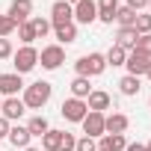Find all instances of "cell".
I'll return each mask as SVG.
<instances>
[{"instance_id":"ba28073f","label":"cell","mask_w":151,"mask_h":151,"mask_svg":"<svg viewBox=\"0 0 151 151\" xmlns=\"http://www.w3.org/2000/svg\"><path fill=\"white\" fill-rule=\"evenodd\" d=\"M18 92H24V80H21V74H15V71L0 74V98H15Z\"/></svg>"},{"instance_id":"1f68e13d","label":"cell","mask_w":151,"mask_h":151,"mask_svg":"<svg viewBox=\"0 0 151 151\" xmlns=\"http://www.w3.org/2000/svg\"><path fill=\"white\" fill-rule=\"evenodd\" d=\"M74 145H77V136L62 130V139H59V151H74Z\"/></svg>"},{"instance_id":"b9f144b4","label":"cell","mask_w":151,"mask_h":151,"mask_svg":"<svg viewBox=\"0 0 151 151\" xmlns=\"http://www.w3.org/2000/svg\"><path fill=\"white\" fill-rule=\"evenodd\" d=\"M0 107H3V98H0Z\"/></svg>"},{"instance_id":"4dcf8cb0","label":"cell","mask_w":151,"mask_h":151,"mask_svg":"<svg viewBox=\"0 0 151 151\" xmlns=\"http://www.w3.org/2000/svg\"><path fill=\"white\" fill-rule=\"evenodd\" d=\"M74 151H98V139H92V136H80L77 145H74Z\"/></svg>"},{"instance_id":"5bb4252c","label":"cell","mask_w":151,"mask_h":151,"mask_svg":"<svg viewBox=\"0 0 151 151\" xmlns=\"http://www.w3.org/2000/svg\"><path fill=\"white\" fill-rule=\"evenodd\" d=\"M130 127V119L124 113H110L104 116V133H124Z\"/></svg>"},{"instance_id":"8d00e7d4","label":"cell","mask_w":151,"mask_h":151,"mask_svg":"<svg viewBox=\"0 0 151 151\" xmlns=\"http://www.w3.org/2000/svg\"><path fill=\"white\" fill-rule=\"evenodd\" d=\"M24 151H42V148H33V145H27V148H24Z\"/></svg>"},{"instance_id":"e0dca14e","label":"cell","mask_w":151,"mask_h":151,"mask_svg":"<svg viewBox=\"0 0 151 151\" xmlns=\"http://www.w3.org/2000/svg\"><path fill=\"white\" fill-rule=\"evenodd\" d=\"M136 30L133 27H119V33H116V47H122V50H133V45H136Z\"/></svg>"},{"instance_id":"836d02e7","label":"cell","mask_w":151,"mask_h":151,"mask_svg":"<svg viewBox=\"0 0 151 151\" xmlns=\"http://www.w3.org/2000/svg\"><path fill=\"white\" fill-rule=\"evenodd\" d=\"M124 6H130L133 12H142V9L148 6V0H127V3H124Z\"/></svg>"},{"instance_id":"f1b7e54d","label":"cell","mask_w":151,"mask_h":151,"mask_svg":"<svg viewBox=\"0 0 151 151\" xmlns=\"http://www.w3.org/2000/svg\"><path fill=\"white\" fill-rule=\"evenodd\" d=\"M133 50L151 59V33H148V36H139V39H136V45H133Z\"/></svg>"},{"instance_id":"ffe728a7","label":"cell","mask_w":151,"mask_h":151,"mask_svg":"<svg viewBox=\"0 0 151 151\" xmlns=\"http://www.w3.org/2000/svg\"><path fill=\"white\" fill-rule=\"evenodd\" d=\"M53 36H56V45H74L77 42V24H65V27H53Z\"/></svg>"},{"instance_id":"7c38bea8","label":"cell","mask_w":151,"mask_h":151,"mask_svg":"<svg viewBox=\"0 0 151 151\" xmlns=\"http://www.w3.org/2000/svg\"><path fill=\"white\" fill-rule=\"evenodd\" d=\"M148 65H151V59L136 53V50H130L127 59H124V68H127V74H133V77H142V74L148 71Z\"/></svg>"},{"instance_id":"8fae6325","label":"cell","mask_w":151,"mask_h":151,"mask_svg":"<svg viewBox=\"0 0 151 151\" xmlns=\"http://www.w3.org/2000/svg\"><path fill=\"white\" fill-rule=\"evenodd\" d=\"M27 113V107H24V101L15 95V98H3V107H0V116H3L6 122H18L21 116Z\"/></svg>"},{"instance_id":"d6a6232c","label":"cell","mask_w":151,"mask_h":151,"mask_svg":"<svg viewBox=\"0 0 151 151\" xmlns=\"http://www.w3.org/2000/svg\"><path fill=\"white\" fill-rule=\"evenodd\" d=\"M15 53V47H12V42L9 39H0V59H9Z\"/></svg>"},{"instance_id":"f35d334b","label":"cell","mask_w":151,"mask_h":151,"mask_svg":"<svg viewBox=\"0 0 151 151\" xmlns=\"http://www.w3.org/2000/svg\"><path fill=\"white\" fill-rule=\"evenodd\" d=\"M145 151H151V139H148V142H145Z\"/></svg>"},{"instance_id":"277c9868","label":"cell","mask_w":151,"mask_h":151,"mask_svg":"<svg viewBox=\"0 0 151 151\" xmlns=\"http://www.w3.org/2000/svg\"><path fill=\"white\" fill-rule=\"evenodd\" d=\"M59 113H62V119H65V122L80 124V122L86 119L89 107H86V101H80V98H65V101H62V107H59Z\"/></svg>"},{"instance_id":"30bf717a","label":"cell","mask_w":151,"mask_h":151,"mask_svg":"<svg viewBox=\"0 0 151 151\" xmlns=\"http://www.w3.org/2000/svg\"><path fill=\"white\" fill-rule=\"evenodd\" d=\"M6 15L15 21V27L24 24V21H30V18H33V0H12Z\"/></svg>"},{"instance_id":"3957f363","label":"cell","mask_w":151,"mask_h":151,"mask_svg":"<svg viewBox=\"0 0 151 151\" xmlns=\"http://www.w3.org/2000/svg\"><path fill=\"white\" fill-rule=\"evenodd\" d=\"M12 65H15V74H30L36 65H39V50L33 45H21L15 53H12Z\"/></svg>"},{"instance_id":"4316f807","label":"cell","mask_w":151,"mask_h":151,"mask_svg":"<svg viewBox=\"0 0 151 151\" xmlns=\"http://www.w3.org/2000/svg\"><path fill=\"white\" fill-rule=\"evenodd\" d=\"M18 39H21V45H33V42H36V30H33L30 21L18 24Z\"/></svg>"},{"instance_id":"d6986e66","label":"cell","mask_w":151,"mask_h":151,"mask_svg":"<svg viewBox=\"0 0 151 151\" xmlns=\"http://www.w3.org/2000/svg\"><path fill=\"white\" fill-rule=\"evenodd\" d=\"M139 89H142V77H133V74H124V77L119 80V92H122L124 98H133V95H139Z\"/></svg>"},{"instance_id":"5b68a950","label":"cell","mask_w":151,"mask_h":151,"mask_svg":"<svg viewBox=\"0 0 151 151\" xmlns=\"http://www.w3.org/2000/svg\"><path fill=\"white\" fill-rule=\"evenodd\" d=\"M50 27H65V24H74V6L68 0H56L50 6Z\"/></svg>"},{"instance_id":"f546056e","label":"cell","mask_w":151,"mask_h":151,"mask_svg":"<svg viewBox=\"0 0 151 151\" xmlns=\"http://www.w3.org/2000/svg\"><path fill=\"white\" fill-rule=\"evenodd\" d=\"M15 30H18V27H15V21H12L9 15H0V39H9Z\"/></svg>"},{"instance_id":"e575fe53","label":"cell","mask_w":151,"mask_h":151,"mask_svg":"<svg viewBox=\"0 0 151 151\" xmlns=\"http://www.w3.org/2000/svg\"><path fill=\"white\" fill-rule=\"evenodd\" d=\"M9 127H12V122H6L3 116H0V139H3V136H9Z\"/></svg>"},{"instance_id":"484cf974","label":"cell","mask_w":151,"mask_h":151,"mask_svg":"<svg viewBox=\"0 0 151 151\" xmlns=\"http://www.w3.org/2000/svg\"><path fill=\"white\" fill-rule=\"evenodd\" d=\"M133 30H136V36H148L151 33V12H136Z\"/></svg>"},{"instance_id":"52a82bcc","label":"cell","mask_w":151,"mask_h":151,"mask_svg":"<svg viewBox=\"0 0 151 151\" xmlns=\"http://www.w3.org/2000/svg\"><path fill=\"white\" fill-rule=\"evenodd\" d=\"M74 21L77 24H95L98 21V3L95 0H77L74 3Z\"/></svg>"},{"instance_id":"ab89813d","label":"cell","mask_w":151,"mask_h":151,"mask_svg":"<svg viewBox=\"0 0 151 151\" xmlns=\"http://www.w3.org/2000/svg\"><path fill=\"white\" fill-rule=\"evenodd\" d=\"M145 9H148V12H151V0H148V6H145Z\"/></svg>"},{"instance_id":"44dd1931","label":"cell","mask_w":151,"mask_h":151,"mask_svg":"<svg viewBox=\"0 0 151 151\" xmlns=\"http://www.w3.org/2000/svg\"><path fill=\"white\" fill-rule=\"evenodd\" d=\"M68 89H71V98L86 101V98H89V92H92V83H89V77H74Z\"/></svg>"},{"instance_id":"7402d4cb","label":"cell","mask_w":151,"mask_h":151,"mask_svg":"<svg viewBox=\"0 0 151 151\" xmlns=\"http://www.w3.org/2000/svg\"><path fill=\"white\" fill-rule=\"evenodd\" d=\"M27 130H30V136H39V139H42V136L50 130V122H47V119L39 113V116H33V119L27 122Z\"/></svg>"},{"instance_id":"d590c367","label":"cell","mask_w":151,"mask_h":151,"mask_svg":"<svg viewBox=\"0 0 151 151\" xmlns=\"http://www.w3.org/2000/svg\"><path fill=\"white\" fill-rule=\"evenodd\" d=\"M124 151H145V145H142V142H127Z\"/></svg>"},{"instance_id":"60d3db41","label":"cell","mask_w":151,"mask_h":151,"mask_svg":"<svg viewBox=\"0 0 151 151\" xmlns=\"http://www.w3.org/2000/svg\"><path fill=\"white\" fill-rule=\"evenodd\" d=\"M68 3H71V6H74V3H77V0H68Z\"/></svg>"},{"instance_id":"8992f818","label":"cell","mask_w":151,"mask_h":151,"mask_svg":"<svg viewBox=\"0 0 151 151\" xmlns=\"http://www.w3.org/2000/svg\"><path fill=\"white\" fill-rule=\"evenodd\" d=\"M39 62H42V68H47V71H56V68L65 62V47H59V45H47V47H42V53H39Z\"/></svg>"},{"instance_id":"2e32d148","label":"cell","mask_w":151,"mask_h":151,"mask_svg":"<svg viewBox=\"0 0 151 151\" xmlns=\"http://www.w3.org/2000/svg\"><path fill=\"white\" fill-rule=\"evenodd\" d=\"M6 139H9V142H12L15 148H21V151H24V148L30 145V139H33V136H30L27 124H12V127H9V136H6Z\"/></svg>"},{"instance_id":"4fadbf2b","label":"cell","mask_w":151,"mask_h":151,"mask_svg":"<svg viewBox=\"0 0 151 151\" xmlns=\"http://www.w3.org/2000/svg\"><path fill=\"white\" fill-rule=\"evenodd\" d=\"M110 104H113V98H110V92H104V89H92L89 98H86V107H89L92 113H104V110H110Z\"/></svg>"},{"instance_id":"ac0fdd59","label":"cell","mask_w":151,"mask_h":151,"mask_svg":"<svg viewBox=\"0 0 151 151\" xmlns=\"http://www.w3.org/2000/svg\"><path fill=\"white\" fill-rule=\"evenodd\" d=\"M98 3V21L101 24H113L116 21V9H119V0H95Z\"/></svg>"},{"instance_id":"83f0119b","label":"cell","mask_w":151,"mask_h":151,"mask_svg":"<svg viewBox=\"0 0 151 151\" xmlns=\"http://www.w3.org/2000/svg\"><path fill=\"white\" fill-rule=\"evenodd\" d=\"M30 24H33V30H36V39H45V36L53 30L47 18H30Z\"/></svg>"},{"instance_id":"6da1fadb","label":"cell","mask_w":151,"mask_h":151,"mask_svg":"<svg viewBox=\"0 0 151 151\" xmlns=\"http://www.w3.org/2000/svg\"><path fill=\"white\" fill-rule=\"evenodd\" d=\"M50 95H53V86H50L47 80H36V83L24 86L21 101H24V107H27V110H42V107L50 101Z\"/></svg>"},{"instance_id":"9a60e30c","label":"cell","mask_w":151,"mask_h":151,"mask_svg":"<svg viewBox=\"0 0 151 151\" xmlns=\"http://www.w3.org/2000/svg\"><path fill=\"white\" fill-rule=\"evenodd\" d=\"M98 148L101 151H124L127 148V139H124V133H104L98 139Z\"/></svg>"},{"instance_id":"9c48e42d","label":"cell","mask_w":151,"mask_h":151,"mask_svg":"<svg viewBox=\"0 0 151 151\" xmlns=\"http://www.w3.org/2000/svg\"><path fill=\"white\" fill-rule=\"evenodd\" d=\"M80 124H83V136H92V139H101L104 136V113H92L89 110Z\"/></svg>"},{"instance_id":"7a4b0ae2","label":"cell","mask_w":151,"mask_h":151,"mask_svg":"<svg viewBox=\"0 0 151 151\" xmlns=\"http://www.w3.org/2000/svg\"><path fill=\"white\" fill-rule=\"evenodd\" d=\"M74 71H77V77H98V74H104L107 71V59H104V53H98V50H92V53H83L77 62H74Z\"/></svg>"},{"instance_id":"d4e9b609","label":"cell","mask_w":151,"mask_h":151,"mask_svg":"<svg viewBox=\"0 0 151 151\" xmlns=\"http://www.w3.org/2000/svg\"><path fill=\"white\" fill-rule=\"evenodd\" d=\"M59 139H62V130H47L45 136H42V148L45 151H59Z\"/></svg>"},{"instance_id":"603a6c76","label":"cell","mask_w":151,"mask_h":151,"mask_svg":"<svg viewBox=\"0 0 151 151\" xmlns=\"http://www.w3.org/2000/svg\"><path fill=\"white\" fill-rule=\"evenodd\" d=\"M133 21H136V12L130 6H119L116 9V24L119 27H133Z\"/></svg>"},{"instance_id":"7bdbcfd3","label":"cell","mask_w":151,"mask_h":151,"mask_svg":"<svg viewBox=\"0 0 151 151\" xmlns=\"http://www.w3.org/2000/svg\"><path fill=\"white\" fill-rule=\"evenodd\" d=\"M148 107H151V98H148Z\"/></svg>"},{"instance_id":"74e56055","label":"cell","mask_w":151,"mask_h":151,"mask_svg":"<svg viewBox=\"0 0 151 151\" xmlns=\"http://www.w3.org/2000/svg\"><path fill=\"white\" fill-rule=\"evenodd\" d=\"M145 77H148V80H151V65H148V71H145Z\"/></svg>"},{"instance_id":"cb8c5ba5","label":"cell","mask_w":151,"mask_h":151,"mask_svg":"<svg viewBox=\"0 0 151 151\" xmlns=\"http://www.w3.org/2000/svg\"><path fill=\"white\" fill-rule=\"evenodd\" d=\"M104 59H107V65H113V68H119V65H124V59H127V50H122V47H110L107 53H104Z\"/></svg>"},{"instance_id":"ee69618b","label":"cell","mask_w":151,"mask_h":151,"mask_svg":"<svg viewBox=\"0 0 151 151\" xmlns=\"http://www.w3.org/2000/svg\"><path fill=\"white\" fill-rule=\"evenodd\" d=\"M98 151H101V148H98Z\"/></svg>"}]
</instances>
